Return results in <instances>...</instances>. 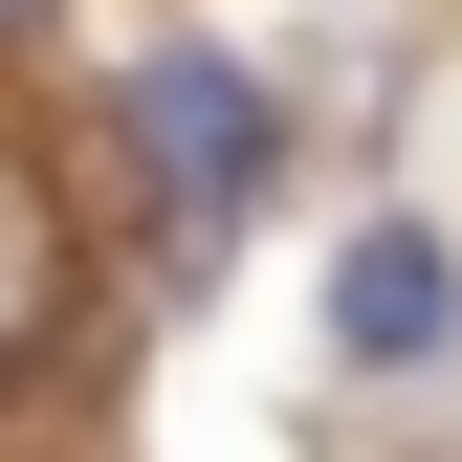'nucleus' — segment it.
Masks as SVG:
<instances>
[{
    "instance_id": "3",
    "label": "nucleus",
    "mask_w": 462,
    "mask_h": 462,
    "mask_svg": "<svg viewBox=\"0 0 462 462\" xmlns=\"http://www.w3.org/2000/svg\"><path fill=\"white\" fill-rule=\"evenodd\" d=\"M0 330H23V199H0Z\"/></svg>"
},
{
    "instance_id": "2",
    "label": "nucleus",
    "mask_w": 462,
    "mask_h": 462,
    "mask_svg": "<svg viewBox=\"0 0 462 462\" xmlns=\"http://www.w3.org/2000/svg\"><path fill=\"white\" fill-rule=\"evenodd\" d=\"M330 330H353L374 374H440V353H462V264H440V220H374V243L330 264Z\"/></svg>"
},
{
    "instance_id": "1",
    "label": "nucleus",
    "mask_w": 462,
    "mask_h": 462,
    "mask_svg": "<svg viewBox=\"0 0 462 462\" xmlns=\"http://www.w3.org/2000/svg\"><path fill=\"white\" fill-rule=\"evenodd\" d=\"M110 133H133V177L177 220H243L286 177V110H264V67H220V44H154V67L110 88Z\"/></svg>"
},
{
    "instance_id": "4",
    "label": "nucleus",
    "mask_w": 462,
    "mask_h": 462,
    "mask_svg": "<svg viewBox=\"0 0 462 462\" xmlns=\"http://www.w3.org/2000/svg\"><path fill=\"white\" fill-rule=\"evenodd\" d=\"M0 23H44V0H0Z\"/></svg>"
}]
</instances>
